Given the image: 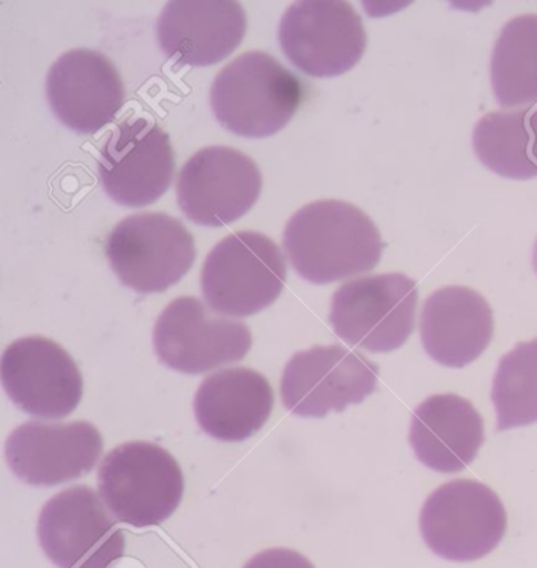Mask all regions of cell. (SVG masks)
<instances>
[{
    "label": "cell",
    "mask_w": 537,
    "mask_h": 568,
    "mask_svg": "<svg viewBox=\"0 0 537 568\" xmlns=\"http://www.w3.org/2000/svg\"><path fill=\"white\" fill-rule=\"evenodd\" d=\"M107 257L125 287L141 295L163 293L193 266L194 239L166 213L131 214L109 233Z\"/></svg>",
    "instance_id": "7"
},
{
    "label": "cell",
    "mask_w": 537,
    "mask_h": 568,
    "mask_svg": "<svg viewBox=\"0 0 537 568\" xmlns=\"http://www.w3.org/2000/svg\"><path fill=\"white\" fill-rule=\"evenodd\" d=\"M174 174L169 134L144 116L119 123L100 149L98 176L119 205L141 209L155 203L166 194Z\"/></svg>",
    "instance_id": "12"
},
{
    "label": "cell",
    "mask_w": 537,
    "mask_h": 568,
    "mask_svg": "<svg viewBox=\"0 0 537 568\" xmlns=\"http://www.w3.org/2000/svg\"><path fill=\"white\" fill-rule=\"evenodd\" d=\"M273 406L268 379L246 367L206 376L194 397V415L202 430L225 443L253 438L268 423Z\"/></svg>",
    "instance_id": "19"
},
{
    "label": "cell",
    "mask_w": 537,
    "mask_h": 568,
    "mask_svg": "<svg viewBox=\"0 0 537 568\" xmlns=\"http://www.w3.org/2000/svg\"><path fill=\"white\" fill-rule=\"evenodd\" d=\"M495 100L505 109L537 103V14H520L506 22L490 60Z\"/></svg>",
    "instance_id": "22"
},
{
    "label": "cell",
    "mask_w": 537,
    "mask_h": 568,
    "mask_svg": "<svg viewBox=\"0 0 537 568\" xmlns=\"http://www.w3.org/2000/svg\"><path fill=\"white\" fill-rule=\"evenodd\" d=\"M37 534L59 568H109L125 555V534L88 485L52 496L40 511Z\"/></svg>",
    "instance_id": "8"
},
{
    "label": "cell",
    "mask_w": 537,
    "mask_h": 568,
    "mask_svg": "<svg viewBox=\"0 0 537 568\" xmlns=\"http://www.w3.org/2000/svg\"><path fill=\"white\" fill-rule=\"evenodd\" d=\"M533 268H535L537 274V240L535 243V250H533Z\"/></svg>",
    "instance_id": "25"
},
{
    "label": "cell",
    "mask_w": 537,
    "mask_h": 568,
    "mask_svg": "<svg viewBox=\"0 0 537 568\" xmlns=\"http://www.w3.org/2000/svg\"><path fill=\"white\" fill-rule=\"evenodd\" d=\"M421 342L427 355L450 368L478 359L494 337V312L476 290L450 285L432 293L421 312Z\"/></svg>",
    "instance_id": "18"
},
{
    "label": "cell",
    "mask_w": 537,
    "mask_h": 568,
    "mask_svg": "<svg viewBox=\"0 0 537 568\" xmlns=\"http://www.w3.org/2000/svg\"><path fill=\"white\" fill-rule=\"evenodd\" d=\"M103 436L85 420L47 424L30 420L11 432L6 458L11 471L33 487H54L93 471L103 454Z\"/></svg>",
    "instance_id": "15"
},
{
    "label": "cell",
    "mask_w": 537,
    "mask_h": 568,
    "mask_svg": "<svg viewBox=\"0 0 537 568\" xmlns=\"http://www.w3.org/2000/svg\"><path fill=\"white\" fill-rule=\"evenodd\" d=\"M0 371L10 400L39 419H63L82 400L81 372L51 338L29 336L13 342L3 352Z\"/></svg>",
    "instance_id": "14"
},
{
    "label": "cell",
    "mask_w": 537,
    "mask_h": 568,
    "mask_svg": "<svg viewBox=\"0 0 537 568\" xmlns=\"http://www.w3.org/2000/svg\"><path fill=\"white\" fill-rule=\"evenodd\" d=\"M408 439L416 458L432 471L460 473L483 447L484 419L460 395H432L413 413Z\"/></svg>",
    "instance_id": "20"
},
{
    "label": "cell",
    "mask_w": 537,
    "mask_h": 568,
    "mask_svg": "<svg viewBox=\"0 0 537 568\" xmlns=\"http://www.w3.org/2000/svg\"><path fill=\"white\" fill-rule=\"evenodd\" d=\"M153 347L164 366L201 375L244 359L253 334L242 322L212 314L195 296H180L158 317Z\"/></svg>",
    "instance_id": "9"
},
{
    "label": "cell",
    "mask_w": 537,
    "mask_h": 568,
    "mask_svg": "<svg viewBox=\"0 0 537 568\" xmlns=\"http://www.w3.org/2000/svg\"><path fill=\"white\" fill-rule=\"evenodd\" d=\"M418 284L401 273L345 282L334 293L330 323L351 347L371 353L401 348L415 331Z\"/></svg>",
    "instance_id": "5"
},
{
    "label": "cell",
    "mask_w": 537,
    "mask_h": 568,
    "mask_svg": "<svg viewBox=\"0 0 537 568\" xmlns=\"http://www.w3.org/2000/svg\"><path fill=\"white\" fill-rule=\"evenodd\" d=\"M497 430L537 423V338L520 342L499 361L492 387Z\"/></svg>",
    "instance_id": "23"
},
{
    "label": "cell",
    "mask_w": 537,
    "mask_h": 568,
    "mask_svg": "<svg viewBox=\"0 0 537 568\" xmlns=\"http://www.w3.org/2000/svg\"><path fill=\"white\" fill-rule=\"evenodd\" d=\"M47 97L60 123L74 133L93 134L114 122L125 103V88L107 55L73 49L49 70Z\"/></svg>",
    "instance_id": "16"
},
{
    "label": "cell",
    "mask_w": 537,
    "mask_h": 568,
    "mask_svg": "<svg viewBox=\"0 0 537 568\" xmlns=\"http://www.w3.org/2000/svg\"><path fill=\"white\" fill-rule=\"evenodd\" d=\"M287 263L280 246L259 232L225 236L206 255L201 287L209 307L225 317L259 314L280 298Z\"/></svg>",
    "instance_id": "4"
},
{
    "label": "cell",
    "mask_w": 537,
    "mask_h": 568,
    "mask_svg": "<svg viewBox=\"0 0 537 568\" xmlns=\"http://www.w3.org/2000/svg\"><path fill=\"white\" fill-rule=\"evenodd\" d=\"M473 149L503 179H537V108L484 115L473 130Z\"/></svg>",
    "instance_id": "21"
},
{
    "label": "cell",
    "mask_w": 537,
    "mask_h": 568,
    "mask_svg": "<svg viewBox=\"0 0 537 568\" xmlns=\"http://www.w3.org/2000/svg\"><path fill=\"white\" fill-rule=\"evenodd\" d=\"M419 529L439 558L473 562L498 547L508 529V514L497 493L483 481L450 480L424 503Z\"/></svg>",
    "instance_id": "6"
},
{
    "label": "cell",
    "mask_w": 537,
    "mask_h": 568,
    "mask_svg": "<svg viewBox=\"0 0 537 568\" xmlns=\"http://www.w3.org/2000/svg\"><path fill=\"white\" fill-rule=\"evenodd\" d=\"M298 77L264 51L244 52L217 73L210 92L217 122L236 135L264 139L280 133L302 106Z\"/></svg>",
    "instance_id": "2"
},
{
    "label": "cell",
    "mask_w": 537,
    "mask_h": 568,
    "mask_svg": "<svg viewBox=\"0 0 537 568\" xmlns=\"http://www.w3.org/2000/svg\"><path fill=\"white\" fill-rule=\"evenodd\" d=\"M381 368L342 345H317L292 356L281 379V398L300 417H325L363 404L377 389Z\"/></svg>",
    "instance_id": "10"
},
{
    "label": "cell",
    "mask_w": 537,
    "mask_h": 568,
    "mask_svg": "<svg viewBox=\"0 0 537 568\" xmlns=\"http://www.w3.org/2000/svg\"><path fill=\"white\" fill-rule=\"evenodd\" d=\"M243 568H315L310 559L287 548H272L255 555Z\"/></svg>",
    "instance_id": "24"
},
{
    "label": "cell",
    "mask_w": 537,
    "mask_h": 568,
    "mask_svg": "<svg viewBox=\"0 0 537 568\" xmlns=\"http://www.w3.org/2000/svg\"><path fill=\"white\" fill-rule=\"evenodd\" d=\"M284 251L303 280L326 285L377 268L383 241L375 222L358 206L318 201L287 222Z\"/></svg>",
    "instance_id": "1"
},
{
    "label": "cell",
    "mask_w": 537,
    "mask_h": 568,
    "mask_svg": "<svg viewBox=\"0 0 537 568\" xmlns=\"http://www.w3.org/2000/svg\"><path fill=\"white\" fill-rule=\"evenodd\" d=\"M98 491L112 517L134 528H150L172 517L185 491L179 462L158 444L125 443L98 469Z\"/></svg>",
    "instance_id": "3"
},
{
    "label": "cell",
    "mask_w": 537,
    "mask_h": 568,
    "mask_svg": "<svg viewBox=\"0 0 537 568\" xmlns=\"http://www.w3.org/2000/svg\"><path fill=\"white\" fill-rule=\"evenodd\" d=\"M262 174L250 156L232 146H206L186 161L176 180V202L194 224L224 227L257 202Z\"/></svg>",
    "instance_id": "13"
},
{
    "label": "cell",
    "mask_w": 537,
    "mask_h": 568,
    "mask_svg": "<svg viewBox=\"0 0 537 568\" xmlns=\"http://www.w3.org/2000/svg\"><path fill=\"white\" fill-rule=\"evenodd\" d=\"M246 13L239 2H169L156 24L160 48L176 67H212L242 44Z\"/></svg>",
    "instance_id": "17"
},
{
    "label": "cell",
    "mask_w": 537,
    "mask_h": 568,
    "mask_svg": "<svg viewBox=\"0 0 537 568\" xmlns=\"http://www.w3.org/2000/svg\"><path fill=\"white\" fill-rule=\"evenodd\" d=\"M280 44L307 77L336 78L363 59L367 36L351 3L295 2L281 20Z\"/></svg>",
    "instance_id": "11"
}]
</instances>
